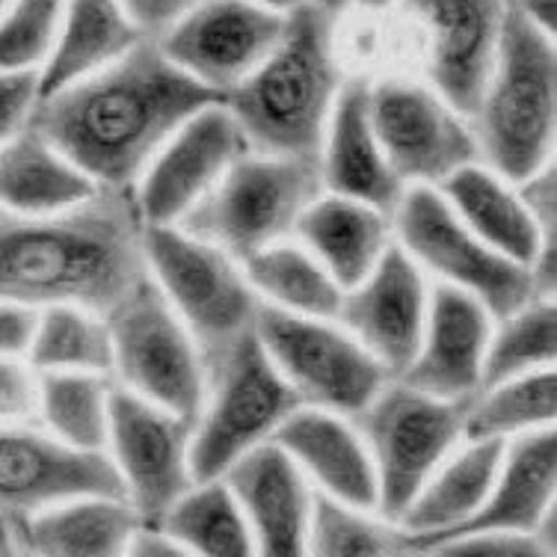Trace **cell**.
<instances>
[{
    "label": "cell",
    "mask_w": 557,
    "mask_h": 557,
    "mask_svg": "<svg viewBox=\"0 0 557 557\" xmlns=\"http://www.w3.org/2000/svg\"><path fill=\"white\" fill-rule=\"evenodd\" d=\"M430 288L424 273L392 244L368 276L344 290L335 321L362 344L392 380L407 371L428 321Z\"/></svg>",
    "instance_id": "18"
},
{
    "label": "cell",
    "mask_w": 557,
    "mask_h": 557,
    "mask_svg": "<svg viewBox=\"0 0 557 557\" xmlns=\"http://www.w3.org/2000/svg\"><path fill=\"white\" fill-rule=\"evenodd\" d=\"M510 3L525 15L534 27H540V30L548 33V36H555L557 0H510Z\"/></svg>",
    "instance_id": "45"
},
{
    "label": "cell",
    "mask_w": 557,
    "mask_h": 557,
    "mask_svg": "<svg viewBox=\"0 0 557 557\" xmlns=\"http://www.w3.org/2000/svg\"><path fill=\"white\" fill-rule=\"evenodd\" d=\"M22 557H24V555H22Z\"/></svg>",
    "instance_id": "52"
},
{
    "label": "cell",
    "mask_w": 557,
    "mask_h": 557,
    "mask_svg": "<svg viewBox=\"0 0 557 557\" xmlns=\"http://www.w3.org/2000/svg\"><path fill=\"white\" fill-rule=\"evenodd\" d=\"M39 407V374L24 356L0 359V424H33Z\"/></svg>",
    "instance_id": "39"
},
{
    "label": "cell",
    "mask_w": 557,
    "mask_h": 557,
    "mask_svg": "<svg viewBox=\"0 0 557 557\" xmlns=\"http://www.w3.org/2000/svg\"><path fill=\"white\" fill-rule=\"evenodd\" d=\"M36 311L12 302H0V359L27 354Z\"/></svg>",
    "instance_id": "43"
},
{
    "label": "cell",
    "mask_w": 557,
    "mask_h": 557,
    "mask_svg": "<svg viewBox=\"0 0 557 557\" xmlns=\"http://www.w3.org/2000/svg\"><path fill=\"white\" fill-rule=\"evenodd\" d=\"M412 557H430V555H412Z\"/></svg>",
    "instance_id": "51"
},
{
    "label": "cell",
    "mask_w": 557,
    "mask_h": 557,
    "mask_svg": "<svg viewBox=\"0 0 557 557\" xmlns=\"http://www.w3.org/2000/svg\"><path fill=\"white\" fill-rule=\"evenodd\" d=\"M161 531L190 557H256L244 510L223 478L194 483L163 516Z\"/></svg>",
    "instance_id": "33"
},
{
    "label": "cell",
    "mask_w": 557,
    "mask_h": 557,
    "mask_svg": "<svg viewBox=\"0 0 557 557\" xmlns=\"http://www.w3.org/2000/svg\"><path fill=\"white\" fill-rule=\"evenodd\" d=\"M258 7H268V10H276V12H290L294 7H300L302 0H252Z\"/></svg>",
    "instance_id": "47"
},
{
    "label": "cell",
    "mask_w": 557,
    "mask_h": 557,
    "mask_svg": "<svg viewBox=\"0 0 557 557\" xmlns=\"http://www.w3.org/2000/svg\"><path fill=\"white\" fill-rule=\"evenodd\" d=\"M190 433L194 421L113 386L104 454L143 528H161L163 516L194 490Z\"/></svg>",
    "instance_id": "12"
},
{
    "label": "cell",
    "mask_w": 557,
    "mask_h": 557,
    "mask_svg": "<svg viewBox=\"0 0 557 557\" xmlns=\"http://www.w3.org/2000/svg\"><path fill=\"white\" fill-rule=\"evenodd\" d=\"M252 330L302 407L356 418L392 380L338 321L261 306Z\"/></svg>",
    "instance_id": "11"
},
{
    "label": "cell",
    "mask_w": 557,
    "mask_h": 557,
    "mask_svg": "<svg viewBox=\"0 0 557 557\" xmlns=\"http://www.w3.org/2000/svg\"><path fill=\"white\" fill-rule=\"evenodd\" d=\"M247 151V139L223 104L199 110L163 143L134 184L139 223L178 225Z\"/></svg>",
    "instance_id": "15"
},
{
    "label": "cell",
    "mask_w": 557,
    "mask_h": 557,
    "mask_svg": "<svg viewBox=\"0 0 557 557\" xmlns=\"http://www.w3.org/2000/svg\"><path fill=\"white\" fill-rule=\"evenodd\" d=\"M557 376L552 371L504 380L466 400L462 442H513L536 430L555 428Z\"/></svg>",
    "instance_id": "31"
},
{
    "label": "cell",
    "mask_w": 557,
    "mask_h": 557,
    "mask_svg": "<svg viewBox=\"0 0 557 557\" xmlns=\"http://www.w3.org/2000/svg\"><path fill=\"white\" fill-rule=\"evenodd\" d=\"M368 86L371 84L362 77L342 84L323 134L318 172L326 194L371 205L392 216L407 187L392 172L386 154L376 143L371 110H368Z\"/></svg>",
    "instance_id": "21"
},
{
    "label": "cell",
    "mask_w": 557,
    "mask_h": 557,
    "mask_svg": "<svg viewBox=\"0 0 557 557\" xmlns=\"http://www.w3.org/2000/svg\"><path fill=\"white\" fill-rule=\"evenodd\" d=\"M314 3H321L323 10H326V12H333V15H338V12H342L344 7H347V3H350V0H314Z\"/></svg>",
    "instance_id": "49"
},
{
    "label": "cell",
    "mask_w": 557,
    "mask_h": 557,
    "mask_svg": "<svg viewBox=\"0 0 557 557\" xmlns=\"http://www.w3.org/2000/svg\"><path fill=\"white\" fill-rule=\"evenodd\" d=\"M424 30L430 89L472 119L502 42L507 0H404Z\"/></svg>",
    "instance_id": "17"
},
{
    "label": "cell",
    "mask_w": 557,
    "mask_h": 557,
    "mask_svg": "<svg viewBox=\"0 0 557 557\" xmlns=\"http://www.w3.org/2000/svg\"><path fill=\"white\" fill-rule=\"evenodd\" d=\"M24 359L36 374H104L113 376V347L108 321L77 306L36 311Z\"/></svg>",
    "instance_id": "32"
},
{
    "label": "cell",
    "mask_w": 557,
    "mask_h": 557,
    "mask_svg": "<svg viewBox=\"0 0 557 557\" xmlns=\"http://www.w3.org/2000/svg\"><path fill=\"white\" fill-rule=\"evenodd\" d=\"M131 22L137 24L146 39H158L170 30L172 24L182 22L199 0H119Z\"/></svg>",
    "instance_id": "42"
},
{
    "label": "cell",
    "mask_w": 557,
    "mask_h": 557,
    "mask_svg": "<svg viewBox=\"0 0 557 557\" xmlns=\"http://www.w3.org/2000/svg\"><path fill=\"white\" fill-rule=\"evenodd\" d=\"M101 187L42 137L30 122L0 143V208L42 216L89 202Z\"/></svg>",
    "instance_id": "28"
},
{
    "label": "cell",
    "mask_w": 557,
    "mask_h": 557,
    "mask_svg": "<svg viewBox=\"0 0 557 557\" xmlns=\"http://www.w3.org/2000/svg\"><path fill=\"white\" fill-rule=\"evenodd\" d=\"M469 122L481 163L510 184L525 182L555 158V36L534 27L510 0L493 72Z\"/></svg>",
    "instance_id": "4"
},
{
    "label": "cell",
    "mask_w": 557,
    "mask_h": 557,
    "mask_svg": "<svg viewBox=\"0 0 557 557\" xmlns=\"http://www.w3.org/2000/svg\"><path fill=\"white\" fill-rule=\"evenodd\" d=\"M300 397L270 362L256 330L205 364V400L190 433L196 483L223 478L237 460L268 445Z\"/></svg>",
    "instance_id": "5"
},
{
    "label": "cell",
    "mask_w": 557,
    "mask_h": 557,
    "mask_svg": "<svg viewBox=\"0 0 557 557\" xmlns=\"http://www.w3.org/2000/svg\"><path fill=\"white\" fill-rule=\"evenodd\" d=\"M125 557H190L172 536H166L161 528H139L131 540Z\"/></svg>",
    "instance_id": "44"
},
{
    "label": "cell",
    "mask_w": 557,
    "mask_h": 557,
    "mask_svg": "<svg viewBox=\"0 0 557 557\" xmlns=\"http://www.w3.org/2000/svg\"><path fill=\"white\" fill-rule=\"evenodd\" d=\"M421 555L430 557H555V546L531 534H474L448 540Z\"/></svg>",
    "instance_id": "38"
},
{
    "label": "cell",
    "mask_w": 557,
    "mask_h": 557,
    "mask_svg": "<svg viewBox=\"0 0 557 557\" xmlns=\"http://www.w3.org/2000/svg\"><path fill=\"white\" fill-rule=\"evenodd\" d=\"M10 3H12V0H0V18H3V12L10 10Z\"/></svg>",
    "instance_id": "50"
},
{
    "label": "cell",
    "mask_w": 557,
    "mask_h": 557,
    "mask_svg": "<svg viewBox=\"0 0 557 557\" xmlns=\"http://www.w3.org/2000/svg\"><path fill=\"white\" fill-rule=\"evenodd\" d=\"M220 98L172 65L154 39L104 72L36 98L30 125L101 190L131 194L163 143Z\"/></svg>",
    "instance_id": "1"
},
{
    "label": "cell",
    "mask_w": 557,
    "mask_h": 557,
    "mask_svg": "<svg viewBox=\"0 0 557 557\" xmlns=\"http://www.w3.org/2000/svg\"><path fill=\"white\" fill-rule=\"evenodd\" d=\"M104 321L113 347V383L196 421L205 400L202 354L151 282L149 270Z\"/></svg>",
    "instance_id": "9"
},
{
    "label": "cell",
    "mask_w": 557,
    "mask_h": 557,
    "mask_svg": "<svg viewBox=\"0 0 557 557\" xmlns=\"http://www.w3.org/2000/svg\"><path fill=\"white\" fill-rule=\"evenodd\" d=\"M557 440L555 428L536 430L504 445L502 469L481 510L448 534L416 548V555L448 540L474 534H531L555 510Z\"/></svg>",
    "instance_id": "22"
},
{
    "label": "cell",
    "mask_w": 557,
    "mask_h": 557,
    "mask_svg": "<svg viewBox=\"0 0 557 557\" xmlns=\"http://www.w3.org/2000/svg\"><path fill=\"white\" fill-rule=\"evenodd\" d=\"M0 557H22V546L15 536V525L0 516Z\"/></svg>",
    "instance_id": "46"
},
{
    "label": "cell",
    "mask_w": 557,
    "mask_h": 557,
    "mask_svg": "<svg viewBox=\"0 0 557 557\" xmlns=\"http://www.w3.org/2000/svg\"><path fill=\"white\" fill-rule=\"evenodd\" d=\"M113 386L104 374H39L36 418L69 448L104 454Z\"/></svg>",
    "instance_id": "34"
},
{
    "label": "cell",
    "mask_w": 557,
    "mask_h": 557,
    "mask_svg": "<svg viewBox=\"0 0 557 557\" xmlns=\"http://www.w3.org/2000/svg\"><path fill=\"white\" fill-rule=\"evenodd\" d=\"M306 481L335 502L376 510L374 466L359 430L347 418L314 407L294 409L273 436Z\"/></svg>",
    "instance_id": "23"
},
{
    "label": "cell",
    "mask_w": 557,
    "mask_h": 557,
    "mask_svg": "<svg viewBox=\"0 0 557 557\" xmlns=\"http://www.w3.org/2000/svg\"><path fill=\"white\" fill-rule=\"evenodd\" d=\"M493 323V314L469 294L448 285L430 288L424 333L412 362L397 380L440 400H472L481 392Z\"/></svg>",
    "instance_id": "19"
},
{
    "label": "cell",
    "mask_w": 557,
    "mask_h": 557,
    "mask_svg": "<svg viewBox=\"0 0 557 557\" xmlns=\"http://www.w3.org/2000/svg\"><path fill=\"white\" fill-rule=\"evenodd\" d=\"M223 481L244 510L256 557H306L314 493L285 450L268 442L237 460Z\"/></svg>",
    "instance_id": "20"
},
{
    "label": "cell",
    "mask_w": 557,
    "mask_h": 557,
    "mask_svg": "<svg viewBox=\"0 0 557 557\" xmlns=\"http://www.w3.org/2000/svg\"><path fill=\"white\" fill-rule=\"evenodd\" d=\"M294 237L342 290L359 285L395 244L392 216L335 194H321L302 211Z\"/></svg>",
    "instance_id": "24"
},
{
    "label": "cell",
    "mask_w": 557,
    "mask_h": 557,
    "mask_svg": "<svg viewBox=\"0 0 557 557\" xmlns=\"http://www.w3.org/2000/svg\"><path fill=\"white\" fill-rule=\"evenodd\" d=\"M36 108V77L0 75V143L22 131Z\"/></svg>",
    "instance_id": "41"
},
{
    "label": "cell",
    "mask_w": 557,
    "mask_h": 557,
    "mask_svg": "<svg viewBox=\"0 0 557 557\" xmlns=\"http://www.w3.org/2000/svg\"><path fill=\"white\" fill-rule=\"evenodd\" d=\"M436 190L457 220L498 256L531 268L540 256L555 252V247H548L531 223L525 205L516 194V184L502 178L486 163L462 166L436 184Z\"/></svg>",
    "instance_id": "27"
},
{
    "label": "cell",
    "mask_w": 557,
    "mask_h": 557,
    "mask_svg": "<svg viewBox=\"0 0 557 557\" xmlns=\"http://www.w3.org/2000/svg\"><path fill=\"white\" fill-rule=\"evenodd\" d=\"M557 356V309L555 300L534 297L493 323L486 344L481 388L516 380V376L552 371Z\"/></svg>",
    "instance_id": "35"
},
{
    "label": "cell",
    "mask_w": 557,
    "mask_h": 557,
    "mask_svg": "<svg viewBox=\"0 0 557 557\" xmlns=\"http://www.w3.org/2000/svg\"><path fill=\"white\" fill-rule=\"evenodd\" d=\"M244 276L256 290L258 302L268 309L321 321L338 318L344 290L321 268V261L290 237L247 258Z\"/></svg>",
    "instance_id": "30"
},
{
    "label": "cell",
    "mask_w": 557,
    "mask_h": 557,
    "mask_svg": "<svg viewBox=\"0 0 557 557\" xmlns=\"http://www.w3.org/2000/svg\"><path fill=\"white\" fill-rule=\"evenodd\" d=\"M125 498L84 495L15 522L24 557H125L139 531Z\"/></svg>",
    "instance_id": "25"
},
{
    "label": "cell",
    "mask_w": 557,
    "mask_h": 557,
    "mask_svg": "<svg viewBox=\"0 0 557 557\" xmlns=\"http://www.w3.org/2000/svg\"><path fill=\"white\" fill-rule=\"evenodd\" d=\"M466 404L440 400L388 380L356 416L376 481V513L400 519L421 486L462 440Z\"/></svg>",
    "instance_id": "8"
},
{
    "label": "cell",
    "mask_w": 557,
    "mask_h": 557,
    "mask_svg": "<svg viewBox=\"0 0 557 557\" xmlns=\"http://www.w3.org/2000/svg\"><path fill=\"white\" fill-rule=\"evenodd\" d=\"M146 36L119 0H63L54 51L36 77V98L104 72Z\"/></svg>",
    "instance_id": "26"
},
{
    "label": "cell",
    "mask_w": 557,
    "mask_h": 557,
    "mask_svg": "<svg viewBox=\"0 0 557 557\" xmlns=\"http://www.w3.org/2000/svg\"><path fill=\"white\" fill-rule=\"evenodd\" d=\"M63 0H12L0 18V75H33L48 63L60 30Z\"/></svg>",
    "instance_id": "37"
},
{
    "label": "cell",
    "mask_w": 557,
    "mask_h": 557,
    "mask_svg": "<svg viewBox=\"0 0 557 557\" xmlns=\"http://www.w3.org/2000/svg\"><path fill=\"white\" fill-rule=\"evenodd\" d=\"M285 30V12L252 0H199L154 42L172 65L220 101L268 60Z\"/></svg>",
    "instance_id": "14"
},
{
    "label": "cell",
    "mask_w": 557,
    "mask_h": 557,
    "mask_svg": "<svg viewBox=\"0 0 557 557\" xmlns=\"http://www.w3.org/2000/svg\"><path fill=\"white\" fill-rule=\"evenodd\" d=\"M333 12L314 0L285 12V30L268 60L225 92L223 104L249 151L318 163L326 122L342 92Z\"/></svg>",
    "instance_id": "3"
},
{
    "label": "cell",
    "mask_w": 557,
    "mask_h": 557,
    "mask_svg": "<svg viewBox=\"0 0 557 557\" xmlns=\"http://www.w3.org/2000/svg\"><path fill=\"white\" fill-rule=\"evenodd\" d=\"M392 237L421 273L474 297L495 321L534 300L528 268L498 256L469 232L436 187H407L392 211Z\"/></svg>",
    "instance_id": "10"
},
{
    "label": "cell",
    "mask_w": 557,
    "mask_h": 557,
    "mask_svg": "<svg viewBox=\"0 0 557 557\" xmlns=\"http://www.w3.org/2000/svg\"><path fill=\"white\" fill-rule=\"evenodd\" d=\"M84 495L125 498L101 450H75L33 424H0V516L15 522Z\"/></svg>",
    "instance_id": "16"
},
{
    "label": "cell",
    "mask_w": 557,
    "mask_h": 557,
    "mask_svg": "<svg viewBox=\"0 0 557 557\" xmlns=\"http://www.w3.org/2000/svg\"><path fill=\"white\" fill-rule=\"evenodd\" d=\"M321 194L318 163L247 151L178 228L244 264L261 249L288 240L302 211Z\"/></svg>",
    "instance_id": "7"
},
{
    "label": "cell",
    "mask_w": 557,
    "mask_h": 557,
    "mask_svg": "<svg viewBox=\"0 0 557 557\" xmlns=\"http://www.w3.org/2000/svg\"><path fill=\"white\" fill-rule=\"evenodd\" d=\"M143 258L151 282L194 335L202 362H214L252 333L258 302L244 264L178 225H143Z\"/></svg>",
    "instance_id": "6"
},
{
    "label": "cell",
    "mask_w": 557,
    "mask_h": 557,
    "mask_svg": "<svg viewBox=\"0 0 557 557\" xmlns=\"http://www.w3.org/2000/svg\"><path fill=\"white\" fill-rule=\"evenodd\" d=\"M350 3H359L362 10H386L395 0H350Z\"/></svg>",
    "instance_id": "48"
},
{
    "label": "cell",
    "mask_w": 557,
    "mask_h": 557,
    "mask_svg": "<svg viewBox=\"0 0 557 557\" xmlns=\"http://www.w3.org/2000/svg\"><path fill=\"white\" fill-rule=\"evenodd\" d=\"M557 175L555 161L546 163L543 170H536L534 175H528L525 182L516 184V194L525 205L531 223L536 225L540 237L546 240L548 247H555V228H557Z\"/></svg>",
    "instance_id": "40"
},
{
    "label": "cell",
    "mask_w": 557,
    "mask_h": 557,
    "mask_svg": "<svg viewBox=\"0 0 557 557\" xmlns=\"http://www.w3.org/2000/svg\"><path fill=\"white\" fill-rule=\"evenodd\" d=\"M502 457L504 442H466V448L430 474L416 502L397 519L412 555L418 546L460 528L481 510L502 469Z\"/></svg>",
    "instance_id": "29"
},
{
    "label": "cell",
    "mask_w": 557,
    "mask_h": 557,
    "mask_svg": "<svg viewBox=\"0 0 557 557\" xmlns=\"http://www.w3.org/2000/svg\"><path fill=\"white\" fill-rule=\"evenodd\" d=\"M376 143L404 187H436L481 161L472 122L424 84L386 77L368 86Z\"/></svg>",
    "instance_id": "13"
},
{
    "label": "cell",
    "mask_w": 557,
    "mask_h": 557,
    "mask_svg": "<svg viewBox=\"0 0 557 557\" xmlns=\"http://www.w3.org/2000/svg\"><path fill=\"white\" fill-rule=\"evenodd\" d=\"M306 557H412L404 528L314 493Z\"/></svg>",
    "instance_id": "36"
},
{
    "label": "cell",
    "mask_w": 557,
    "mask_h": 557,
    "mask_svg": "<svg viewBox=\"0 0 557 557\" xmlns=\"http://www.w3.org/2000/svg\"><path fill=\"white\" fill-rule=\"evenodd\" d=\"M143 276V223L125 190H98L60 214L0 208V302L77 306L108 318Z\"/></svg>",
    "instance_id": "2"
}]
</instances>
